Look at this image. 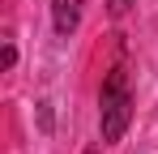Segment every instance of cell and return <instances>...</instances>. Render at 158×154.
Wrapping results in <instances>:
<instances>
[{"instance_id":"3","label":"cell","mask_w":158,"mask_h":154,"mask_svg":"<svg viewBox=\"0 0 158 154\" xmlns=\"http://www.w3.org/2000/svg\"><path fill=\"white\" fill-rule=\"evenodd\" d=\"M39 124H43V133H52V107L47 103H39Z\"/></svg>"},{"instance_id":"1","label":"cell","mask_w":158,"mask_h":154,"mask_svg":"<svg viewBox=\"0 0 158 154\" xmlns=\"http://www.w3.org/2000/svg\"><path fill=\"white\" fill-rule=\"evenodd\" d=\"M98 107H103V141H120L128 120H132V94H128V69L124 64H115L107 73Z\"/></svg>"},{"instance_id":"2","label":"cell","mask_w":158,"mask_h":154,"mask_svg":"<svg viewBox=\"0 0 158 154\" xmlns=\"http://www.w3.org/2000/svg\"><path fill=\"white\" fill-rule=\"evenodd\" d=\"M52 22H56V34L69 39L81 26V0H52Z\"/></svg>"},{"instance_id":"4","label":"cell","mask_w":158,"mask_h":154,"mask_svg":"<svg viewBox=\"0 0 158 154\" xmlns=\"http://www.w3.org/2000/svg\"><path fill=\"white\" fill-rule=\"evenodd\" d=\"M132 0H111V13H115V17H120V13H124V9H128Z\"/></svg>"},{"instance_id":"5","label":"cell","mask_w":158,"mask_h":154,"mask_svg":"<svg viewBox=\"0 0 158 154\" xmlns=\"http://www.w3.org/2000/svg\"><path fill=\"white\" fill-rule=\"evenodd\" d=\"M85 154H98V146H90V150H85Z\"/></svg>"}]
</instances>
